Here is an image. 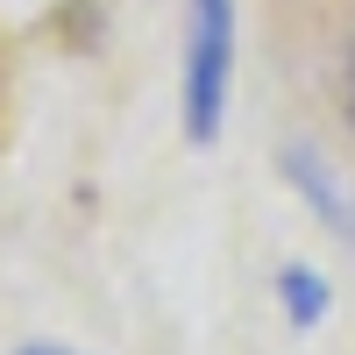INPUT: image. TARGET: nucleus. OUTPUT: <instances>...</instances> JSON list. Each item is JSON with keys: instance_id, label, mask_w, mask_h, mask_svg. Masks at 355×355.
<instances>
[{"instance_id": "nucleus-4", "label": "nucleus", "mask_w": 355, "mask_h": 355, "mask_svg": "<svg viewBox=\"0 0 355 355\" xmlns=\"http://www.w3.org/2000/svg\"><path fill=\"white\" fill-rule=\"evenodd\" d=\"M341 114H348V128H355V36L341 50Z\"/></svg>"}, {"instance_id": "nucleus-3", "label": "nucleus", "mask_w": 355, "mask_h": 355, "mask_svg": "<svg viewBox=\"0 0 355 355\" xmlns=\"http://www.w3.org/2000/svg\"><path fill=\"white\" fill-rule=\"evenodd\" d=\"M277 299H284V313H291V327H320L327 306H334V291H327V277H320V270L291 263V270H277Z\"/></svg>"}, {"instance_id": "nucleus-5", "label": "nucleus", "mask_w": 355, "mask_h": 355, "mask_svg": "<svg viewBox=\"0 0 355 355\" xmlns=\"http://www.w3.org/2000/svg\"><path fill=\"white\" fill-rule=\"evenodd\" d=\"M21 355H71V348H21Z\"/></svg>"}, {"instance_id": "nucleus-2", "label": "nucleus", "mask_w": 355, "mask_h": 355, "mask_svg": "<svg viewBox=\"0 0 355 355\" xmlns=\"http://www.w3.org/2000/svg\"><path fill=\"white\" fill-rule=\"evenodd\" d=\"M284 178H291V185H299L306 199H313V214L320 220H327L334 234H341V242H355V192L341 185V171L327 164V157H320L313 150V142H284Z\"/></svg>"}, {"instance_id": "nucleus-1", "label": "nucleus", "mask_w": 355, "mask_h": 355, "mask_svg": "<svg viewBox=\"0 0 355 355\" xmlns=\"http://www.w3.org/2000/svg\"><path fill=\"white\" fill-rule=\"evenodd\" d=\"M234 85V0H185V135L214 142Z\"/></svg>"}]
</instances>
